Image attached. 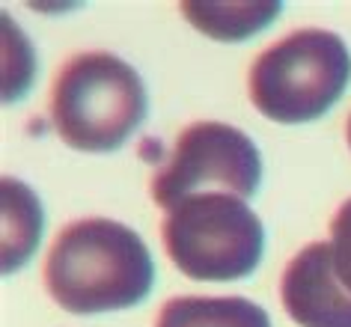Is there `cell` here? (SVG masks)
Instances as JSON below:
<instances>
[{"instance_id": "3957f363", "label": "cell", "mask_w": 351, "mask_h": 327, "mask_svg": "<svg viewBox=\"0 0 351 327\" xmlns=\"http://www.w3.org/2000/svg\"><path fill=\"white\" fill-rule=\"evenodd\" d=\"M351 81V54L342 36L322 27L295 30L250 66V101L262 117L301 125L324 117Z\"/></svg>"}, {"instance_id": "7a4b0ae2", "label": "cell", "mask_w": 351, "mask_h": 327, "mask_svg": "<svg viewBox=\"0 0 351 327\" xmlns=\"http://www.w3.org/2000/svg\"><path fill=\"white\" fill-rule=\"evenodd\" d=\"M149 93L143 77L110 51H86L60 69L51 86V119L77 152H113L143 125Z\"/></svg>"}, {"instance_id": "6da1fadb", "label": "cell", "mask_w": 351, "mask_h": 327, "mask_svg": "<svg viewBox=\"0 0 351 327\" xmlns=\"http://www.w3.org/2000/svg\"><path fill=\"white\" fill-rule=\"evenodd\" d=\"M155 262L134 229L110 217H84L60 229L45 259V289L66 313H119L143 304Z\"/></svg>"}, {"instance_id": "8992f818", "label": "cell", "mask_w": 351, "mask_h": 327, "mask_svg": "<svg viewBox=\"0 0 351 327\" xmlns=\"http://www.w3.org/2000/svg\"><path fill=\"white\" fill-rule=\"evenodd\" d=\"M280 298L301 327H351V291L333 271L328 241L306 244L286 265Z\"/></svg>"}, {"instance_id": "8fae6325", "label": "cell", "mask_w": 351, "mask_h": 327, "mask_svg": "<svg viewBox=\"0 0 351 327\" xmlns=\"http://www.w3.org/2000/svg\"><path fill=\"white\" fill-rule=\"evenodd\" d=\"M346 134H348V146H351V117H348V128H346Z\"/></svg>"}, {"instance_id": "52a82bcc", "label": "cell", "mask_w": 351, "mask_h": 327, "mask_svg": "<svg viewBox=\"0 0 351 327\" xmlns=\"http://www.w3.org/2000/svg\"><path fill=\"white\" fill-rule=\"evenodd\" d=\"M155 327H271V318L247 298H173Z\"/></svg>"}, {"instance_id": "277c9868", "label": "cell", "mask_w": 351, "mask_h": 327, "mask_svg": "<svg viewBox=\"0 0 351 327\" xmlns=\"http://www.w3.org/2000/svg\"><path fill=\"white\" fill-rule=\"evenodd\" d=\"M161 238L173 265L191 280L235 282L256 271L265 226L232 193H197L167 211Z\"/></svg>"}, {"instance_id": "9c48e42d", "label": "cell", "mask_w": 351, "mask_h": 327, "mask_svg": "<svg viewBox=\"0 0 351 327\" xmlns=\"http://www.w3.org/2000/svg\"><path fill=\"white\" fill-rule=\"evenodd\" d=\"M179 12L206 36L241 42L265 30L283 12V3H182Z\"/></svg>"}, {"instance_id": "5b68a950", "label": "cell", "mask_w": 351, "mask_h": 327, "mask_svg": "<svg viewBox=\"0 0 351 327\" xmlns=\"http://www.w3.org/2000/svg\"><path fill=\"white\" fill-rule=\"evenodd\" d=\"M259 182L262 158L256 143L241 128L206 119L179 134L164 170L152 179V199L167 211L197 193L247 199L259 191Z\"/></svg>"}, {"instance_id": "30bf717a", "label": "cell", "mask_w": 351, "mask_h": 327, "mask_svg": "<svg viewBox=\"0 0 351 327\" xmlns=\"http://www.w3.org/2000/svg\"><path fill=\"white\" fill-rule=\"evenodd\" d=\"M330 262L339 282L351 291V199L339 206L330 220Z\"/></svg>"}, {"instance_id": "ba28073f", "label": "cell", "mask_w": 351, "mask_h": 327, "mask_svg": "<svg viewBox=\"0 0 351 327\" xmlns=\"http://www.w3.org/2000/svg\"><path fill=\"white\" fill-rule=\"evenodd\" d=\"M42 206L24 182L3 179V274L27 265L42 238Z\"/></svg>"}]
</instances>
